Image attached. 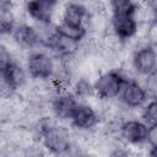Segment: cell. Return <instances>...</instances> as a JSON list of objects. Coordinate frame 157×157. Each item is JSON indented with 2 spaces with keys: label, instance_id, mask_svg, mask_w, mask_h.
I'll list each match as a JSON object with an SVG mask.
<instances>
[{
  "label": "cell",
  "instance_id": "cell-1",
  "mask_svg": "<svg viewBox=\"0 0 157 157\" xmlns=\"http://www.w3.org/2000/svg\"><path fill=\"white\" fill-rule=\"evenodd\" d=\"M37 137L40 147L52 155L69 153L74 148V135L55 118L48 119L38 128Z\"/></svg>",
  "mask_w": 157,
  "mask_h": 157
},
{
  "label": "cell",
  "instance_id": "cell-2",
  "mask_svg": "<svg viewBox=\"0 0 157 157\" xmlns=\"http://www.w3.org/2000/svg\"><path fill=\"white\" fill-rule=\"evenodd\" d=\"M128 76L120 69H107L93 78L94 97L102 101H117Z\"/></svg>",
  "mask_w": 157,
  "mask_h": 157
},
{
  "label": "cell",
  "instance_id": "cell-3",
  "mask_svg": "<svg viewBox=\"0 0 157 157\" xmlns=\"http://www.w3.org/2000/svg\"><path fill=\"white\" fill-rule=\"evenodd\" d=\"M25 66L32 80H50L56 69V58L48 49H34L28 52Z\"/></svg>",
  "mask_w": 157,
  "mask_h": 157
},
{
  "label": "cell",
  "instance_id": "cell-4",
  "mask_svg": "<svg viewBox=\"0 0 157 157\" xmlns=\"http://www.w3.org/2000/svg\"><path fill=\"white\" fill-rule=\"evenodd\" d=\"M131 70L140 77H146L155 75L157 70V53L156 45L152 44H141L131 52L129 59Z\"/></svg>",
  "mask_w": 157,
  "mask_h": 157
},
{
  "label": "cell",
  "instance_id": "cell-5",
  "mask_svg": "<svg viewBox=\"0 0 157 157\" xmlns=\"http://www.w3.org/2000/svg\"><path fill=\"white\" fill-rule=\"evenodd\" d=\"M147 130L148 125L141 119L126 118L120 121L117 137L128 147H142L146 146Z\"/></svg>",
  "mask_w": 157,
  "mask_h": 157
},
{
  "label": "cell",
  "instance_id": "cell-6",
  "mask_svg": "<svg viewBox=\"0 0 157 157\" xmlns=\"http://www.w3.org/2000/svg\"><path fill=\"white\" fill-rule=\"evenodd\" d=\"M152 96L148 94L147 90L137 78L126 77L120 90L118 101L128 110L140 109Z\"/></svg>",
  "mask_w": 157,
  "mask_h": 157
},
{
  "label": "cell",
  "instance_id": "cell-7",
  "mask_svg": "<svg viewBox=\"0 0 157 157\" xmlns=\"http://www.w3.org/2000/svg\"><path fill=\"white\" fill-rule=\"evenodd\" d=\"M69 124L78 132H91L98 129L101 115L93 104L86 101H80L69 120Z\"/></svg>",
  "mask_w": 157,
  "mask_h": 157
},
{
  "label": "cell",
  "instance_id": "cell-8",
  "mask_svg": "<svg viewBox=\"0 0 157 157\" xmlns=\"http://www.w3.org/2000/svg\"><path fill=\"white\" fill-rule=\"evenodd\" d=\"M80 99L69 90L56 92L49 101L48 105L50 109V114L59 121H67L70 120L74 110L76 109Z\"/></svg>",
  "mask_w": 157,
  "mask_h": 157
},
{
  "label": "cell",
  "instance_id": "cell-9",
  "mask_svg": "<svg viewBox=\"0 0 157 157\" xmlns=\"http://www.w3.org/2000/svg\"><path fill=\"white\" fill-rule=\"evenodd\" d=\"M10 37L12 38V42L18 50L31 52L40 48L39 37L33 23L20 21L13 28Z\"/></svg>",
  "mask_w": 157,
  "mask_h": 157
},
{
  "label": "cell",
  "instance_id": "cell-10",
  "mask_svg": "<svg viewBox=\"0 0 157 157\" xmlns=\"http://www.w3.org/2000/svg\"><path fill=\"white\" fill-rule=\"evenodd\" d=\"M58 6L59 5H52L44 0H27L23 5V12L32 23L55 22Z\"/></svg>",
  "mask_w": 157,
  "mask_h": 157
},
{
  "label": "cell",
  "instance_id": "cell-11",
  "mask_svg": "<svg viewBox=\"0 0 157 157\" xmlns=\"http://www.w3.org/2000/svg\"><path fill=\"white\" fill-rule=\"evenodd\" d=\"M139 22L134 15H114L110 16V32L118 38L128 42L137 36Z\"/></svg>",
  "mask_w": 157,
  "mask_h": 157
},
{
  "label": "cell",
  "instance_id": "cell-12",
  "mask_svg": "<svg viewBox=\"0 0 157 157\" xmlns=\"http://www.w3.org/2000/svg\"><path fill=\"white\" fill-rule=\"evenodd\" d=\"M90 15H91V12L83 2L76 1V0H70V1H66L64 4V6L61 7L59 21H65V22L74 23V25L86 26Z\"/></svg>",
  "mask_w": 157,
  "mask_h": 157
},
{
  "label": "cell",
  "instance_id": "cell-13",
  "mask_svg": "<svg viewBox=\"0 0 157 157\" xmlns=\"http://www.w3.org/2000/svg\"><path fill=\"white\" fill-rule=\"evenodd\" d=\"M54 56L60 59H70L81 55V42L56 34L50 48L48 49Z\"/></svg>",
  "mask_w": 157,
  "mask_h": 157
},
{
  "label": "cell",
  "instance_id": "cell-14",
  "mask_svg": "<svg viewBox=\"0 0 157 157\" xmlns=\"http://www.w3.org/2000/svg\"><path fill=\"white\" fill-rule=\"evenodd\" d=\"M1 74L5 76V78L9 81V83L15 88L16 92L25 88L29 83V76H28L25 64H21L16 59Z\"/></svg>",
  "mask_w": 157,
  "mask_h": 157
},
{
  "label": "cell",
  "instance_id": "cell-15",
  "mask_svg": "<svg viewBox=\"0 0 157 157\" xmlns=\"http://www.w3.org/2000/svg\"><path fill=\"white\" fill-rule=\"evenodd\" d=\"M18 23V12L10 2L0 5V37H10L13 28Z\"/></svg>",
  "mask_w": 157,
  "mask_h": 157
},
{
  "label": "cell",
  "instance_id": "cell-16",
  "mask_svg": "<svg viewBox=\"0 0 157 157\" xmlns=\"http://www.w3.org/2000/svg\"><path fill=\"white\" fill-rule=\"evenodd\" d=\"M72 93L80 99V101H88L90 98H94L93 92V80H91L87 76L77 75V77L71 82Z\"/></svg>",
  "mask_w": 157,
  "mask_h": 157
},
{
  "label": "cell",
  "instance_id": "cell-17",
  "mask_svg": "<svg viewBox=\"0 0 157 157\" xmlns=\"http://www.w3.org/2000/svg\"><path fill=\"white\" fill-rule=\"evenodd\" d=\"M56 31L59 34L75 39L77 42H82L85 38L88 37V32L86 26L82 25H74L65 21H58L56 22Z\"/></svg>",
  "mask_w": 157,
  "mask_h": 157
},
{
  "label": "cell",
  "instance_id": "cell-18",
  "mask_svg": "<svg viewBox=\"0 0 157 157\" xmlns=\"http://www.w3.org/2000/svg\"><path fill=\"white\" fill-rule=\"evenodd\" d=\"M140 117L147 125L157 124V102L156 97L148 98V101L140 108Z\"/></svg>",
  "mask_w": 157,
  "mask_h": 157
},
{
  "label": "cell",
  "instance_id": "cell-19",
  "mask_svg": "<svg viewBox=\"0 0 157 157\" xmlns=\"http://www.w3.org/2000/svg\"><path fill=\"white\" fill-rule=\"evenodd\" d=\"M15 60L13 53L10 49V47L0 40V74L4 72V70Z\"/></svg>",
  "mask_w": 157,
  "mask_h": 157
},
{
  "label": "cell",
  "instance_id": "cell-20",
  "mask_svg": "<svg viewBox=\"0 0 157 157\" xmlns=\"http://www.w3.org/2000/svg\"><path fill=\"white\" fill-rule=\"evenodd\" d=\"M15 93H17L15 91V88L9 83V81L5 78V76L2 74H0V99L10 98Z\"/></svg>",
  "mask_w": 157,
  "mask_h": 157
},
{
  "label": "cell",
  "instance_id": "cell-21",
  "mask_svg": "<svg viewBox=\"0 0 157 157\" xmlns=\"http://www.w3.org/2000/svg\"><path fill=\"white\" fill-rule=\"evenodd\" d=\"M44 1H47V2H49L52 5H59L60 4V0H44Z\"/></svg>",
  "mask_w": 157,
  "mask_h": 157
},
{
  "label": "cell",
  "instance_id": "cell-22",
  "mask_svg": "<svg viewBox=\"0 0 157 157\" xmlns=\"http://www.w3.org/2000/svg\"><path fill=\"white\" fill-rule=\"evenodd\" d=\"M7 1H9V0H0V5L4 4V2H7Z\"/></svg>",
  "mask_w": 157,
  "mask_h": 157
}]
</instances>
